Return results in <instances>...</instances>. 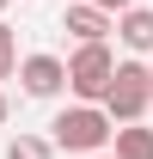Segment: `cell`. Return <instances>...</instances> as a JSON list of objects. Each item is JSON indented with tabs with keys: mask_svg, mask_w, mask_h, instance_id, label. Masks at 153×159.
<instances>
[{
	"mask_svg": "<svg viewBox=\"0 0 153 159\" xmlns=\"http://www.w3.org/2000/svg\"><path fill=\"white\" fill-rule=\"evenodd\" d=\"M49 141H55V153L92 159V153H104L116 141V122L104 116V104H67V110H55V122H49Z\"/></svg>",
	"mask_w": 153,
	"mask_h": 159,
	"instance_id": "cell-1",
	"label": "cell"
},
{
	"mask_svg": "<svg viewBox=\"0 0 153 159\" xmlns=\"http://www.w3.org/2000/svg\"><path fill=\"white\" fill-rule=\"evenodd\" d=\"M104 116L116 129L153 116V74H147V61H135V55L116 61V80H110V92H104Z\"/></svg>",
	"mask_w": 153,
	"mask_h": 159,
	"instance_id": "cell-2",
	"label": "cell"
},
{
	"mask_svg": "<svg viewBox=\"0 0 153 159\" xmlns=\"http://www.w3.org/2000/svg\"><path fill=\"white\" fill-rule=\"evenodd\" d=\"M110 80H116V55H110V43H80L74 55H67V92H74L80 104H104Z\"/></svg>",
	"mask_w": 153,
	"mask_h": 159,
	"instance_id": "cell-3",
	"label": "cell"
},
{
	"mask_svg": "<svg viewBox=\"0 0 153 159\" xmlns=\"http://www.w3.org/2000/svg\"><path fill=\"white\" fill-rule=\"evenodd\" d=\"M19 92L25 98H61V92H67V61L61 55H25L19 61Z\"/></svg>",
	"mask_w": 153,
	"mask_h": 159,
	"instance_id": "cell-4",
	"label": "cell"
},
{
	"mask_svg": "<svg viewBox=\"0 0 153 159\" xmlns=\"http://www.w3.org/2000/svg\"><path fill=\"white\" fill-rule=\"evenodd\" d=\"M61 31H67V37H74V49L80 43H110V31H116V19L110 12H104V6H67V12H61Z\"/></svg>",
	"mask_w": 153,
	"mask_h": 159,
	"instance_id": "cell-5",
	"label": "cell"
},
{
	"mask_svg": "<svg viewBox=\"0 0 153 159\" xmlns=\"http://www.w3.org/2000/svg\"><path fill=\"white\" fill-rule=\"evenodd\" d=\"M116 37H123V49L135 61H153V6H129L116 19Z\"/></svg>",
	"mask_w": 153,
	"mask_h": 159,
	"instance_id": "cell-6",
	"label": "cell"
},
{
	"mask_svg": "<svg viewBox=\"0 0 153 159\" xmlns=\"http://www.w3.org/2000/svg\"><path fill=\"white\" fill-rule=\"evenodd\" d=\"M110 153H116V159H153V129H147V122H129V129H116Z\"/></svg>",
	"mask_w": 153,
	"mask_h": 159,
	"instance_id": "cell-7",
	"label": "cell"
},
{
	"mask_svg": "<svg viewBox=\"0 0 153 159\" xmlns=\"http://www.w3.org/2000/svg\"><path fill=\"white\" fill-rule=\"evenodd\" d=\"M6 159H55V141L49 135H12L6 141Z\"/></svg>",
	"mask_w": 153,
	"mask_h": 159,
	"instance_id": "cell-8",
	"label": "cell"
},
{
	"mask_svg": "<svg viewBox=\"0 0 153 159\" xmlns=\"http://www.w3.org/2000/svg\"><path fill=\"white\" fill-rule=\"evenodd\" d=\"M19 31H12V25H6V19H0V80H12V74H19Z\"/></svg>",
	"mask_w": 153,
	"mask_h": 159,
	"instance_id": "cell-9",
	"label": "cell"
},
{
	"mask_svg": "<svg viewBox=\"0 0 153 159\" xmlns=\"http://www.w3.org/2000/svg\"><path fill=\"white\" fill-rule=\"evenodd\" d=\"M6 116H12V98H6V86H0V129H6Z\"/></svg>",
	"mask_w": 153,
	"mask_h": 159,
	"instance_id": "cell-10",
	"label": "cell"
},
{
	"mask_svg": "<svg viewBox=\"0 0 153 159\" xmlns=\"http://www.w3.org/2000/svg\"><path fill=\"white\" fill-rule=\"evenodd\" d=\"M6 6H12V0H0V19H6Z\"/></svg>",
	"mask_w": 153,
	"mask_h": 159,
	"instance_id": "cell-11",
	"label": "cell"
},
{
	"mask_svg": "<svg viewBox=\"0 0 153 159\" xmlns=\"http://www.w3.org/2000/svg\"><path fill=\"white\" fill-rule=\"evenodd\" d=\"M92 159H116V153H92Z\"/></svg>",
	"mask_w": 153,
	"mask_h": 159,
	"instance_id": "cell-12",
	"label": "cell"
},
{
	"mask_svg": "<svg viewBox=\"0 0 153 159\" xmlns=\"http://www.w3.org/2000/svg\"><path fill=\"white\" fill-rule=\"evenodd\" d=\"M147 74H153V61H147Z\"/></svg>",
	"mask_w": 153,
	"mask_h": 159,
	"instance_id": "cell-13",
	"label": "cell"
}]
</instances>
